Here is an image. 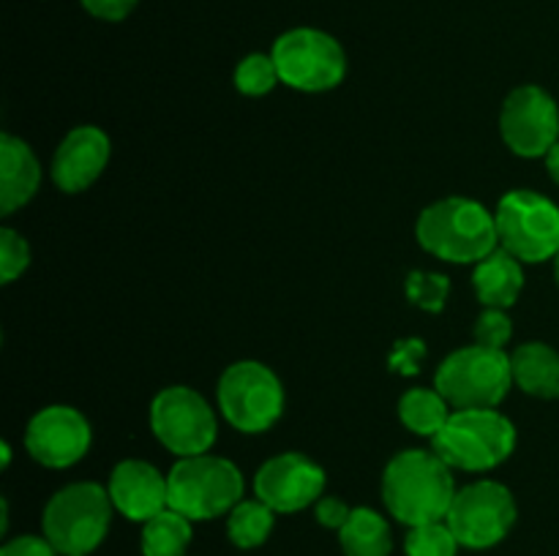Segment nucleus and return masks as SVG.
I'll return each mask as SVG.
<instances>
[{"label":"nucleus","instance_id":"15","mask_svg":"<svg viewBox=\"0 0 559 556\" xmlns=\"http://www.w3.org/2000/svg\"><path fill=\"white\" fill-rule=\"evenodd\" d=\"M109 136L96 125H80L69 131L52 158V180L66 194H80L98 180L109 161Z\"/></svg>","mask_w":559,"mask_h":556},{"label":"nucleus","instance_id":"18","mask_svg":"<svg viewBox=\"0 0 559 556\" xmlns=\"http://www.w3.org/2000/svg\"><path fill=\"white\" fill-rule=\"evenodd\" d=\"M473 287L486 309H511L524 289L522 262L500 245L475 265Z\"/></svg>","mask_w":559,"mask_h":556},{"label":"nucleus","instance_id":"35","mask_svg":"<svg viewBox=\"0 0 559 556\" xmlns=\"http://www.w3.org/2000/svg\"><path fill=\"white\" fill-rule=\"evenodd\" d=\"M555 278H557V283H559V254L555 256Z\"/></svg>","mask_w":559,"mask_h":556},{"label":"nucleus","instance_id":"9","mask_svg":"<svg viewBox=\"0 0 559 556\" xmlns=\"http://www.w3.org/2000/svg\"><path fill=\"white\" fill-rule=\"evenodd\" d=\"M218 407L229 425L243 434H260L282 418L284 387L267 365L240 360L218 379Z\"/></svg>","mask_w":559,"mask_h":556},{"label":"nucleus","instance_id":"6","mask_svg":"<svg viewBox=\"0 0 559 556\" xmlns=\"http://www.w3.org/2000/svg\"><path fill=\"white\" fill-rule=\"evenodd\" d=\"M511 385V354L484 343L448 354L435 376V387L453 409H495Z\"/></svg>","mask_w":559,"mask_h":556},{"label":"nucleus","instance_id":"24","mask_svg":"<svg viewBox=\"0 0 559 556\" xmlns=\"http://www.w3.org/2000/svg\"><path fill=\"white\" fill-rule=\"evenodd\" d=\"M278 82H282V76H278L273 55L251 52L246 55L238 63V69H235V87H238L243 96H265V93H271Z\"/></svg>","mask_w":559,"mask_h":556},{"label":"nucleus","instance_id":"27","mask_svg":"<svg viewBox=\"0 0 559 556\" xmlns=\"http://www.w3.org/2000/svg\"><path fill=\"white\" fill-rule=\"evenodd\" d=\"M27 265H31V249L25 238L9 227L0 229V281H16L27 270Z\"/></svg>","mask_w":559,"mask_h":556},{"label":"nucleus","instance_id":"21","mask_svg":"<svg viewBox=\"0 0 559 556\" xmlns=\"http://www.w3.org/2000/svg\"><path fill=\"white\" fill-rule=\"evenodd\" d=\"M451 414V403L442 398L440 390H429V387H413L399 401V418H402V423L413 434L431 436V439L445 428Z\"/></svg>","mask_w":559,"mask_h":556},{"label":"nucleus","instance_id":"19","mask_svg":"<svg viewBox=\"0 0 559 556\" xmlns=\"http://www.w3.org/2000/svg\"><path fill=\"white\" fill-rule=\"evenodd\" d=\"M513 382L535 398H559V352L549 343H522L511 354Z\"/></svg>","mask_w":559,"mask_h":556},{"label":"nucleus","instance_id":"22","mask_svg":"<svg viewBox=\"0 0 559 556\" xmlns=\"http://www.w3.org/2000/svg\"><path fill=\"white\" fill-rule=\"evenodd\" d=\"M191 543V518L167 507L142 527V554L145 556H183Z\"/></svg>","mask_w":559,"mask_h":556},{"label":"nucleus","instance_id":"11","mask_svg":"<svg viewBox=\"0 0 559 556\" xmlns=\"http://www.w3.org/2000/svg\"><path fill=\"white\" fill-rule=\"evenodd\" d=\"M445 521L456 534L459 545L484 551L508 537L516 523V501L502 483L480 480L456 491Z\"/></svg>","mask_w":559,"mask_h":556},{"label":"nucleus","instance_id":"29","mask_svg":"<svg viewBox=\"0 0 559 556\" xmlns=\"http://www.w3.org/2000/svg\"><path fill=\"white\" fill-rule=\"evenodd\" d=\"M426 358V343L420 338H407V341H399L396 349L391 352V371L404 376H413L418 374L420 368V360Z\"/></svg>","mask_w":559,"mask_h":556},{"label":"nucleus","instance_id":"32","mask_svg":"<svg viewBox=\"0 0 559 556\" xmlns=\"http://www.w3.org/2000/svg\"><path fill=\"white\" fill-rule=\"evenodd\" d=\"M349 512L353 510L347 507V501L338 499V496H320V501H317V521L325 529H342Z\"/></svg>","mask_w":559,"mask_h":556},{"label":"nucleus","instance_id":"25","mask_svg":"<svg viewBox=\"0 0 559 556\" xmlns=\"http://www.w3.org/2000/svg\"><path fill=\"white\" fill-rule=\"evenodd\" d=\"M404 551L407 556H456L459 540L448 521L420 523V527H409Z\"/></svg>","mask_w":559,"mask_h":556},{"label":"nucleus","instance_id":"28","mask_svg":"<svg viewBox=\"0 0 559 556\" xmlns=\"http://www.w3.org/2000/svg\"><path fill=\"white\" fill-rule=\"evenodd\" d=\"M475 343H484V347L502 349L513 336L511 316L506 314V309H486L484 314L475 322Z\"/></svg>","mask_w":559,"mask_h":556},{"label":"nucleus","instance_id":"26","mask_svg":"<svg viewBox=\"0 0 559 556\" xmlns=\"http://www.w3.org/2000/svg\"><path fill=\"white\" fill-rule=\"evenodd\" d=\"M448 292H451V281L440 273H409L407 276V298L424 311H442L445 309Z\"/></svg>","mask_w":559,"mask_h":556},{"label":"nucleus","instance_id":"4","mask_svg":"<svg viewBox=\"0 0 559 556\" xmlns=\"http://www.w3.org/2000/svg\"><path fill=\"white\" fill-rule=\"evenodd\" d=\"M431 442L451 469L486 472L508 461L516 447V425L497 409H456Z\"/></svg>","mask_w":559,"mask_h":556},{"label":"nucleus","instance_id":"1","mask_svg":"<svg viewBox=\"0 0 559 556\" xmlns=\"http://www.w3.org/2000/svg\"><path fill=\"white\" fill-rule=\"evenodd\" d=\"M456 496L451 467L435 450H404L385 467L382 499L407 527L445 521Z\"/></svg>","mask_w":559,"mask_h":556},{"label":"nucleus","instance_id":"33","mask_svg":"<svg viewBox=\"0 0 559 556\" xmlns=\"http://www.w3.org/2000/svg\"><path fill=\"white\" fill-rule=\"evenodd\" d=\"M546 169H549L551 180H555V183H559V142H557L555 147H551L549 153H546Z\"/></svg>","mask_w":559,"mask_h":556},{"label":"nucleus","instance_id":"10","mask_svg":"<svg viewBox=\"0 0 559 556\" xmlns=\"http://www.w3.org/2000/svg\"><path fill=\"white\" fill-rule=\"evenodd\" d=\"M151 431L169 452L180 458L202 456L218 436L211 403L186 385L164 387L151 403Z\"/></svg>","mask_w":559,"mask_h":556},{"label":"nucleus","instance_id":"17","mask_svg":"<svg viewBox=\"0 0 559 556\" xmlns=\"http://www.w3.org/2000/svg\"><path fill=\"white\" fill-rule=\"evenodd\" d=\"M41 167L31 145L16 136H0V213L11 216L36 196Z\"/></svg>","mask_w":559,"mask_h":556},{"label":"nucleus","instance_id":"5","mask_svg":"<svg viewBox=\"0 0 559 556\" xmlns=\"http://www.w3.org/2000/svg\"><path fill=\"white\" fill-rule=\"evenodd\" d=\"M169 507L191 521H211L243 501V474L222 456H189L167 474Z\"/></svg>","mask_w":559,"mask_h":556},{"label":"nucleus","instance_id":"16","mask_svg":"<svg viewBox=\"0 0 559 556\" xmlns=\"http://www.w3.org/2000/svg\"><path fill=\"white\" fill-rule=\"evenodd\" d=\"M109 496H112L115 510L123 512L129 521H151L162 510L169 507V483L167 474L158 472L153 463L120 461L109 474Z\"/></svg>","mask_w":559,"mask_h":556},{"label":"nucleus","instance_id":"30","mask_svg":"<svg viewBox=\"0 0 559 556\" xmlns=\"http://www.w3.org/2000/svg\"><path fill=\"white\" fill-rule=\"evenodd\" d=\"M0 556H60L55 551V545L47 537H38V534H22V537L9 540V543L0 548Z\"/></svg>","mask_w":559,"mask_h":556},{"label":"nucleus","instance_id":"20","mask_svg":"<svg viewBox=\"0 0 559 556\" xmlns=\"http://www.w3.org/2000/svg\"><path fill=\"white\" fill-rule=\"evenodd\" d=\"M344 556H391L393 534L385 518L371 507H355L338 529Z\"/></svg>","mask_w":559,"mask_h":556},{"label":"nucleus","instance_id":"23","mask_svg":"<svg viewBox=\"0 0 559 556\" xmlns=\"http://www.w3.org/2000/svg\"><path fill=\"white\" fill-rule=\"evenodd\" d=\"M273 523H276V510H271L262 499H243L229 510L227 534L233 545L249 551L271 537Z\"/></svg>","mask_w":559,"mask_h":556},{"label":"nucleus","instance_id":"13","mask_svg":"<svg viewBox=\"0 0 559 556\" xmlns=\"http://www.w3.org/2000/svg\"><path fill=\"white\" fill-rule=\"evenodd\" d=\"M93 431L85 414L74 407H55L41 409L31 418L25 431V447L33 461L44 463L49 469L74 467L91 450Z\"/></svg>","mask_w":559,"mask_h":556},{"label":"nucleus","instance_id":"2","mask_svg":"<svg viewBox=\"0 0 559 556\" xmlns=\"http://www.w3.org/2000/svg\"><path fill=\"white\" fill-rule=\"evenodd\" d=\"M415 234L429 254L459 265H478L491 251L500 249L497 218L467 196H448L426 207Z\"/></svg>","mask_w":559,"mask_h":556},{"label":"nucleus","instance_id":"12","mask_svg":"<svg viewBox=\"0 0 559 556\" xmlns=\"http://www.w3.org/2000/svg\"><path fill=\"white\" fill-rule=\"evenodd\" d=\"M500 134L516 156H546L559 142L557 101L538 85L516 87L502 104Z\"/></svg>","mask_w":559,"mask_h":556},{"label":"nucleus","instance_id":"7","mask_svg":"<svg viewBox=\"0 0 559 556\" xmlns=\"http://www.w3.org/2000/svg\"><path fill=\"white\" fill-rule=\"evenodd\" d=\"M284 85L304 93L333 90L347 76L344 47L325 31L293 27L282 33L271 49Z\"/></svg>","mask_w":559,"mask_h":556},{"label":"nucleus","instance_id":"3","mask_svg":"<svg viewBox=\"0 0 559 556\" xmlns=\"http://www.w3.org/2000/svg\"><path fill=\"white\" fill-rule=\"evenodd\" d=\"M112 496L98 483H71L47 501L44 537L60 556H87L104 543L112 523Z\"/></svg>","mask_w":559,"mask_h":556},{"label":"nucleus","instance_id":"14","mask_svg":"<svg viewBox=\"0 0 559 556\" xmlns=\"http://www.w3.org/2000/svg\"><path fill=\"white\" fill-rule=\"evenodd\" d=\"M254 494L271 510L298 512L325 496V469L300 452H282L254 474Z\"/></svg>","mask_w":559,"mask_h":556},{"label":"nucleus","instance_id":"31","mask_svg":"<svg viewBox=\"0 0 559 556\" xmlns=\"http://www.w3.org/2000/svg\"><path fill=\"white\" fill-rule=\"evenodd\" d=\"M82 9L87 11L91 16L104 22H120L136 9L140 0H80Z\"/></svg>","mask_w":559,"mask_h":556},{"label":"nucleus","instance_id":"8","mask_svg":"<svg viewBox=\"0 0 559 556\" xmlns=\"http://www.w3.org/2000/svg\"><path fill=\"white\" fill-rule=\"evenodd\" d=\"M495 218L500 245L519 262H546L559 254V207L538 191L506 194Z\"/></svg>","mask_w":559,"mask_h":556},{"label":"nucleus","instance_id":"34","mask_svg":"<svg viewBox=\"0 0 559 556\" xmlns=\"http://www.w3.org/2000/svg\"><path fill=\"white\" fill-rule=\"evenodd\" d=\"M0 450H3V467H9V461H11V447H9V442H3V445H0Z\"/></svg>","mask_w":559,"mask_h":556}]
</instances>
